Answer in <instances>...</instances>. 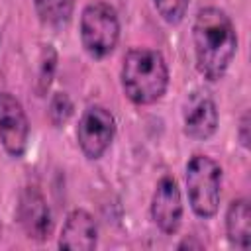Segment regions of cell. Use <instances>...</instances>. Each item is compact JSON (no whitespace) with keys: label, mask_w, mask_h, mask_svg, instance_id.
I'll return each instance as SVG.
<instances>
[{"label":"cell","mask_w":251,"mask_h":251,"mask_svg":"<svg viewBox=\"0 0 251 251\" xmlns=\"http://www.w3.org/2000/svg\"><path fill=\"white\" fill-rule=\"evenodd\" d=\"M247 127H249V116L245 114L243 118H241V133H239V137H241V143H243V147H247L249 145V137H247Z\"/></svg>","instance_id":"2e32d148"},{"label":"cell","mask_w":251,"mask_h":251,"mask_svg":"<svg viewBox=\"0 0 251 251\" xmlns=\"http://www.w3.org/2000/svg\"><path fill=\"white\" fill-rule=\"evenodd\" d=\"M120 37L118 14L110 4L94 2L82 10L80 16V39L86 53L94 59L110 55Z\"/></svg>","instance_id":"277c9868"},{"label":"cell","mask_w":251,"mask_h":251,"mask_svg":"<svg viewBox=\"0 0 251 251\" xmlns=\"http://www.w3.org/2000/svg\"><path fill=\"white\" fill-rule=\"evenodd\" d=\"M29 124L22 104L8 92H0V141L8 155L22 157L27 147Z\"/></svg>","instance_id":"8992f818"},{"label":"cell","mask_w":251,"mask_h":251,"mask_svg":"<svg viewBox=\"0 0 251 251\" xmlns=\"http://www.w3.org/2000/svg\"><path fill=\"white\" fill-rule=\"evenodd\" d=\"M96 239H98V227L94 218L86 210H73L63 224L59 235V247L90 251L96 247Z\"/></svg>","instance_id":"30bf717a"},{"label":"cell","mask_w":251,"mask_h":251,"mask_svg":"<svg viewBox=\"0 0 251 251\" xmlns=\"http://www.w3.org/2000/svg\"><path fill=\"white\" fill-rule=\"evenodd\" d=\"M0 233H2V226H0Z\"/></svg>","instance_id":"e0dca14e"},{"label":"cell","mask_w":251,"mask_h":251,"mask_svg":"<svg viewBox=\"0 0 251 251\" xmlns=\"http://www.w3.org/2000/svg\"><path fill=\"white\" fill-rule=\"evenodd\" d=\"M222 169L206 155H194L186 165L188 202L196 216L212 218L220 206Z\"/></svg>","instance_id":"3957f363"},{"label":"cell","mask_w":251,"mask_h":251,"mask_svg":"<svg viewBox=\"0 0 251 251\" xmlns=\"http://www.w3.org/2000/svg\"><path fill=\"white\" fill-rule=\"evenodd\" d=\"M73 114V102L65 92H57L49 104V120L53 126H63Z\"/></svg>","instance_id":"9a60e30c"},{"label":"cell","mask_w":251,"mask_h":251,"mask_svg":"<svg viewBox=\"0 0 251 251\" xmlns=\"http://www.w3.org/2000/svg\"><path fill=\"white\" fill-rule=\"evenodd\" d=\"M55 69H57V53H55V49L51 45H45L43 53H41L39 73H37V92H39V96H43L49 90L53 75H55Z\"/></svg>","instance_id":"4fadbf2b"},{"label":"cell","mask_w":251,"mask_h":251,"mask_svg":"<svg viewBox=\"0 0 251 251\" xmlns=\"http://www.w3.org/2000/svg\"><path fill=\"white\" fill-rule=\"evenodd\" d=\"M35 12L45 25L63 27L73 16V0H33Z\"/></svg>","instance_id":"7c38bea8"},{"label":"cell","mask_w":251,"mask_h":251,"mask_svg":"<svg viewBox=\"0 0 251 251\" xmlns=\"http://www.w3.org/2000/svg\"><path fill=\"white\" fill-rule=\"evenodd\" d=\"M218 129V110L206 92H192L184 106V133L192 139H208Z\"/></svg>","instance_id":"9c48e42d"},{"label":"cell","mask_w":251,"mask_h":251,"mask_svg":"<svg viewBox=\"0 0 251 251\" xmlns=\"http://www.w3.org/2000/svg\"><path fill=\"white\" fill-rule=\"evenodd\" d=\"M114 133H116V120L102 106L86 108L76 127V139L80 151L88 159H100L104 151L110 147Z\"/></svg>","instance_id":"5b68a950"},{"label":"cell","mask_w":251,"mask_h":251,"mask_svg":"<svg viewBox=\"0 0 251 251\" xmlns=\"http://www.w3.org/2000/svg\"><path fill=\"white\" fill-rule=\"evenodd\" d=\"M18 218L29 239L45 241L51 235V227H53L51 212L43 194L37 188L27 186L22 190L18 204Z\"/></svg>","instance_id":"52a82bcc"},{"label":"cell","mask_w":251,"mask_h":251,"mask_svg":"<svg viewBox=\"0 0 251 251\" xmlns=\"http://www.w3.org/2000/svg\"><path fill=\"white\" fill-rule=\"evenodd\" d=\"M153 4L167 24H178L184 18L190 0H153Z\"/></svg>","instance_id":"5bb4252c"},{"label":"cell","mask_w":251,"mask_h":251,"mask_svg":"<svg viewBox=\"0 0 251 251\" xmlns=\"http://www.w3.org/2000/svg\"><path fill=\"white\" fill-rule=\"evenodd\" d=\"M169 84V69L159 51L131 49L124 57L122 86L126 96L139 106L157 102Z\"/></svg>","instance_id":"7a4b0ae2"},{"label":"cell","mask_w":251,"mask_h":251,"mask_svg":"<svg viewBox=\"0 0 251 251\" xmlns=\"http://www.w3.org/2000/svg\"><path fill=\"white\" fill-rule=\"evenodd\" d=\"M151 218L165 233H175L182 220V200L176 182L171 176H163L157 182L151 200Z\"/></svg>","instance_id":"ba28073f"},{"label":"cell","mask_w":251,"mask_h":251,"mask_svg":"<svg viewBox=\"0 0 251 251\" xmlns=\"http://www.w3.org/2000/svg\"><path fill=\"white\" fill-rule=\"evenodd\" d=\"M226 231L231 245L247 249L251 243V210L245 198L233 200L226 214Z\"/></svg>","instance_id":"8fae6325"},{"label":"cell","mask_w":251,"mask_h":251,"mask_svg":"<svg viewBox=\"0 0 251 251\" xmlns=\"http://www.w3.org/2000/svg\"><path fill=\"white\" fill-rule=\"evenodd\" d=\"M192 39L198 73L208 80L222 78L237 49V35L229 16L220 8L200 10L194 20Z\"/></svg>","instance_id":"6da1fadb"}]
</instances>
